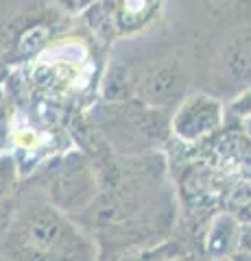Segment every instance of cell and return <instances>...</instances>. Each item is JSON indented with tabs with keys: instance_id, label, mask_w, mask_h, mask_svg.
<instances>
[{
	"instance_id": "10",
	"label": "cell",
	"mask_w": 251,
	"mask_h": 261,
	"mask_svg": "<svg viewBox=\"0 0 251 261\" xmlns=\"http://www.w3.org/2000/svg\"><path fill=\"white\" fill-rule=\"evenodd\" d=\"M164 13L166 0H114L118 42L155 29L164 20Z\"/></svg>"
},
{
	"instance_id": "4",
	"label": "cell",
	"mask_w": 251,
	"mask_h": 261,
	"mask_svg": "<svg viewBox=\"0 0 251 261\" xmlns=\"http://www.w3.org/2000/svg\"><path fill=\"white\" fill-rule=\"evenodd\" d=\"M0 252L9 261H99L101 248L75 218L22 181Z\"/></svg>"
},
{
	"instance_id": "11",
	"label": "cell",
	"mask_w": 251,
	"mask_h": 261,
	"mask_svg": "<svg viewBox=\"0 0 251 261\" xmlns=\"http://www.w3.org/2000/svg\"><path fill=\"white\" fill-rule=\"evenodd\" d=\"M214 68L218 76H227L232 83L251 81V24H242L221 44Z\"/></svg>"
},
{
	"instance_id": "6",
	"label": "cell",
	"mask_w": 251,
	"mask_h": 261,
	"mask_svg": "<svg viewBox=\"0 0 251 261\" xmlns=\"http://www.w3.org/2000/svg\"><path fill=\"white\" fill-rule=\"evenodd\" d=\"M75 24V15L55 0H0V57L13 70Z\"/></svg>"
},
{
	"instance_id": "12",
	"label": "cell",
	"mask_w": 251,
	"mask_h": 261,
	"mask_svg": "<svg viewBox=\"0 0 251 261\" xmlns=\"http://www.w3.org/2000/svg\"><path fill=\"white\" fill-rule=\"evenodd\" d=\"M242 224L227 211H218L206 224L201 238V252L212 261H227L236 248H240Z\"/></svg>"
},
{
	"instance_id": "5",
	"label": "cell",
	"mask_w": 251,
	"mask_h": 261,
	"mask_svg": "<svg viewBox=\"0 0 251 261\" xmlns=\"http://www.w3.org/2000/svg\"><path fill=\"white\" fill-rule=\"evenodd\" d=\"M173 111L157 109L140 100L94 102L81 120L90 126L107 148L120 157L166 152L173 142Z\"/></svg>"
},
{
	"instance_id": "14",
	"label": "cell",
	"mask_w": 251,
	"mask_h": 261,
	"mask_svg": "<svg viewBox=\"0 0 251 261\" xmlns=\"http://www.w3.org/2000/svg\"><path fill=\"white\" fill-rule=\"evenodd\" d=\"M22 185V174L11 154H0V202L15 198Z\"/></svg>"
},
{
	"instance_id": "9",
	"label": "cell",
	"mask_w": 251,
	"mask_h": 261,
	"mask_svg": "<svg viewBox=\"0 0 251 261\" xmlns=\"http://www.w3.org/2000/svg\"><path fill=\"white\" fill-rule=\"evenodd\" d=\"M197 148H208L199 157L210 161L227 176H251V137L240 124L223 128L218 135Z\"/></svg>"
},
{
	"instance_id": "3",
	"label": "cell",
	"mask_w": 251,
	"mask_h": 261,
	"mask_svg": "<svg viewBox=\"0 0 251 261\" xmlns=\"http://www.w3.org/2000/svg\"><path fill=\"white\" fill-rule=\"evenodd\" d=\"M190 92V68L179 48L164 37L162 22L142 35L111 46L101 81L103 100H140L175 111Z\"/></svg>"
},
{
	"instance_id": "1",
	"label": "cell",
	"mask_w": 251,
	"mask_h": 261,
	"mask_svg": "<svg viewBox=\"0 0 251 261\" xmlns=\"http://www.w3.org/2000/svg\"><path fill=\"white\" fill-rule=\"evenodd\" d=\"M72 135L99 170L101 192L75 220L101 252L149 250L171 240L179 224V198L168 154H114L81 116L72 122Z\"/></svg>"
},
{
	"instance_id": "20",
	"label": "cell",
	"mask_w": 251,
	"mask_h": 261,
	"mask_svg": "<svg viewBox=\"0 0 251 261\" xmlns=\"http://www.w3.org/2000/svg\"><path fill=\"white\" fill-rule=\"evenodd\" d=\"M96 0H77V13L79 11H83V9H87L90 5H94Z\"/></svg>"
},
{
	"instance_id": "8",
	"label": "cell",
	"mask_w": 251,
	"mask_h": 261,
	"mask_svg": "<svg viewBox=\"0 0 251 261\" xmlns=\"http://www.w3.org/2000/svg\"><path fill=\"white\" fill-rule=\"evenodd\" d=\"M225 113L227 109L216 94L190 92L171 116L173 140L186 148H197L225 128Z\"/></svg>"
},
{
	"instance_id": "7",
	"label": "cell",
	"mask_w": 251,
	"mask_h": 261,
	"mask_svg": "<svg viewBox=\"0 0 251 261\" xmlns=\"http://www.w3.org/2000/svg\"><path fill=\"white\" fill-rule=\"evenodd\" d=\"M24 183L37 187L55 207L72 218L83 214L101 192L99 170L90 154L79 146L44 161L24 178Z\"/></svg>"
},
{
	"instance_id": "21",
	"label": "cell",
	"mask_w": 251,
	"mask_h": 261,
	"mask_svg": "<svg viewBox=\"0 0 251 261\" xmlns=\"http://www.w3.org/2000/svg\"><path fill=\"white\" fill-rule=\"evenodd\" d=\"M0 261H9V259H7V257L3 255V252H0Z\"/></svg>"
},
{
	"instance_id": "15",
	"label": "cell",
	"mask_w": 251,
	"mask_h": 261,
	"mask_svg": "<svg viewBox=\"0 0 251 261\" xmlns=\"http://www.w3.org/2000/svg\"><path fill=\"white\" fill-rule=\"evenodd\" d=\"M227 111H230V116L238 118V120H245L251 116V87L245 89V92H240L236 98H234L230 102Z\"/></svg>"
},
{
	"instance_id": "2",
	"label": "cell",
	"mask_w": 251,
	"mask_h": 261,
	"mask_svg": "<svg viewBox=\"0 0 251 261\" xmlns=\"http://www.w3.org/2000/svg\"><path fill=\"white\" fill-rule=\"evenodd\" d=\"M107 55L75 24L31 61L13 68L5 83L22 100L75 122L101 100Z\"/></svg>"
},
{
	"instance_id": "18",
	"label": "cell",
	"mask_w": 251,
	"mask_h": 261,
	"mask_svg": "<svg viewBox=\"0 0 251 261\" xmlns=\"http://www.w3.org/2000/svg\"><path fill=\"white\" fill-rule=\"evenodd\" d=\"M59 7H63L66 11H70L72 15H77V0H55Z\"/></svg>"
},
{
	"instance_id": "16",
	"label": "cell",
	"mask_w": 251,
	"mask_h": 261,
	"mask_svg": "<svg viewBox=\"0 0 251 261\" xmlns=\"http://www.w3.org/2000/svg\"><path fill=\"white\" fill-rule=\"evenodd\" d=\"M11 214H13V198L0 202V238H3V233L7 231V226H9Z\"/></svg>"
},
{
	"instance_id": "13",
	"label": "cell",
	"mask_w": 251,
	"mask_h": 261,
	"mask_svg": "<svg viewBox=\"0 0 251 261\" xmlns=\"http://www.w3.org/2000/svg\"><path fill=\"white\" fill-rule=\"evenodd\" d=\"M15 111H18V102H15L13 92L7 83H0V154H7V148H9Z\"/></svg>"
},
{
	"instance_id": "19",
	"label": "cell",
	"mask_w": 251,
	"mask_h": 261,
	"mask_svg": "<svg viewBox=\"0 0 251 261\" xmlns=\"http://www.w3.org/2000/svg\"><path fill=\"white\" fill-rule=\"evenodd\" d=\"M9 74H11V68L3 61V57H0V83H5L7 76H9Z\"/></svg>"
},
{
	"instance_id": "17",
	"label": "cell",
	"mask_w": 251,
	"mask_h": 261,
	"mask_svg": "<svg viewBox=\"0 0 251 261\" xmlns=\"http://www.w3.org/2000/svg\"><path fill=\"white\" fill-rule=\"evenodd\" d=\"M227 261H251V248L249 246H240L227 257Z\"/></svg>"
}]
</instances>
